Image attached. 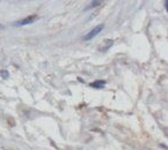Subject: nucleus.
Listing matches in <instances>:
<instances>
[{
    "label": "nucleus",
    "mask_w": 168,
    "mask_h": 150,
    "mask_svg": "<svg viewBox=\"0 0 168 150\" xmlns=\"http://www.w3.org/2000/svg\"><path fill=\"white\" fill-rule=\"evenodd\" d=\"M103 28H104V25H96V27H95L94 29H92L89 33L86 34V35L84 36V41H90V39H93L94 37H96V36L98 35V34L102 31Z\"/></svg>",
    "instance_id": "1"
},
{
    "label": "nucleus",
    "mask_w": 168,
    "mask_h": 150,
    "mask_svg": "<svg viewBox=\"0 0 168 150\" xmlns=\"http://www.w3.org/2000/svg\"><path fill=\"white\" fill-rule=\"evenodd\" d=\"M38 19V16L37 15H29V16H27V17H25V19H22V20H19V21H17L14 25H31L33 22H35V21Z\"/></svg>",
    "instance_id": "2"
},
{
    "label": "nucleus",
    "mask_w": 168,
    "mask_h": 150,
    "mask_svg": "<svg viewBox=\"0 0 168 150\" xmlns=\"http://www.w3.org/2000/svg\"><path fill=\"white\" fill-rule=\"evenodd\" d=\"M104 85H106V81H103V80H98V81H95L93 82V83H90V87L96 88V89H102Z\"/></svg>",
    "instance_id": "3"
},
{
    "label": "nucleus",
    "mask_w": 168,
    "mask_h": 150,
    "mask_svg": "<svg viewBox=\"0 0 168 150\" xmlns=\"http://www.w3.org/2000/svg\"><path fill=\"white\" fill-rule=\"evenodd\" d=\"M0 75L2 76V79H7L8 77V73H7V70H5V69H2V70H0Z\"/></svg>",
    "instance_id": "4"
},
{
    "label": "nucleus",
    "mask_w": 168,
    "mask_h": 150,
    "mask_svg": "<svg viewBox=\"0 0 168 150\" xmlns=\"http://www.w3.org/2000/svg\"><path fill=\"white\" fill-rule=\"evenodd\" d=\"M100 4H101L100 1H94V2H92V4H90V6L88 7V8H92V7H96V5H100Z\"/></svg>",
    "instance_id": "5"
},
{
    "label": "nucleus",
    "mask_w": 168,
    "mask_h": 150,
    "mask_svg": "<svg viewBox=\"0 0 168 150\" xmlns=\"http://www.w3.org/2000/svg\"><path fill=\"white\" fill-rule=\"evenodd\" d=\"M2 28H4V27H2V25H0V29H2Z\"/></svg>",
    "instance_id": "6"
}]
</instances>
